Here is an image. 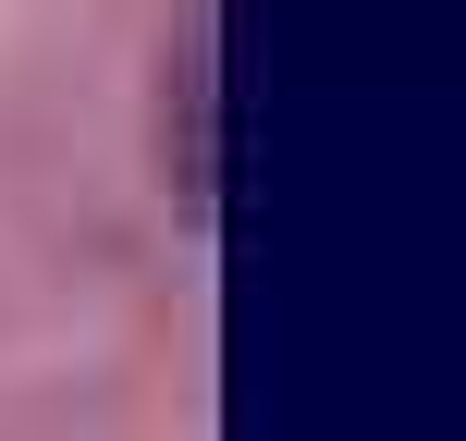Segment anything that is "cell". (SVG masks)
I'll return each mask as SVG.
<instances>
[{
	"mask_svg": "<svg viewBox=\"0 0 466 441\" xmlns=\"http://www.w3.org/2000/svg\"><path fill=\"white\" fill-rule=\"evenodd\" d=\"M160 172L185 196V221H221V13L197 0L160 49Z\"/></svg>",
	"mask_w": 466,
	"mask_h": 441,
	"instance_id": "6da1fadb",
	"label": "cell"
}]
</instances>
